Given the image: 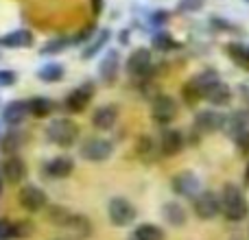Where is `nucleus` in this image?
<instances>
[{
	"instance_id": "obj_36",
	"label": "nucleus",
	"mask_w": 249,
	"mask_h": 240,
	"mask_svg": "<svg viewBox=\"0 0 249 240\" xmlns=\"http://www.w3.org/2000/svg\"><path fill=\"white\" fill-rule=\"evenodd\" d=\"M236 144L243 153H249V131H243L241 136H236Z\"/></svg>"
},
{
	"instance_id": "obj_25",
	"label": "nucleus",
	"mask_w": 249,
	"mask_h": 240,
	"mask_svg": "<svg viewBox=\"0 0 249 240\" xmlns=\"http://www.w3.org/2000/svg\"><path fill=\"white\" fill-rule=\"evenodd\" d=\"M164 229L153 223H142L133 232V240H164Z\"/></svg>"
},
{
	"instance_id": "obj_31",
	"label": "nucleus",
	"mask_w": 249,
	"mask_h": 240,
	"mask_svg": "<svg viewBox=\"0 0 249 240\" xmlns=\"http://www.w3.org/2000/svg\"><path fill=\"white\" fill-rule=\"evenodd\" d=\"M107 39H109V31H103V33H101V37H96L94 42H92V46L88 48V51H83V57H92L94 52H99L101 48H103V44L107 42Z\"/></svg>"
},
{
	"instance_id": "obj_37",
	"label": "nucleus",
	"mask_w": 249,
	"mask_h": 240,
	"mask_svg": "<svg viewBox=\"0 0 249 240\" xmlns=\"http://www.w3.org/2000/svg\"><path fill=\"white\" fill-rule=\"evenodd\" d=\"M245 186L249 188V164H247V171H245Z\"/></svg>"
},
{
	"instance_id": "obj_41",
	"label": "nucleus",
	"mask_w": 249,
	"mask_h": 240,
	"mask_svg": "<svg viewBox=\"0 0 249 240\" xmlns=\"http://www.w3.org/2000/svg\"><path fill=\"white\" fill-rule=\"evenodd\" d=\"M0 137H2V136H0Z\"/></svg>"
},
{
	"instance_id": "obj_28",
	"label": "nucleus",
	"mask_w": 249,
	"mask_h": 240,
	"mask_svg": "<svg viewBox=\"0 0 249 240\" xmlns=\"http://www.w3.org/2000/svg\"><path fill=\"white\" fill-rule=\"evenodd\" d=\"M37 77L42 79L44 83H57V81H61V77H64V68H61L59 64H46L44 68H39Z\"/></svg>"
},
{
	"instance_id": "obj_14",
	"label": "nucleus",
	"mask_w": 249,
	"mask_h": 240,
	"mask_svg": "<svg viewBox=\"0 0 249 240\" xmlns=\"http://www.w3.org/2000/svg\"><path fill=\"white\" fill-rule=\"evenodd\" d=\"M72 171H74V162L68 155H57L51 162L44 164V175L53 177V179H66V177L72 175Z\"/></svg>"
},
{
	"instance_id": "obj_15",
	"label": "nucleus",
	"mask_w": 249,
	"mask_h": 240,
	"mask_svg": "<svg viewBox=\"0 0 249 240\" xmlns=\"http://www.w3.org/2000/svg\"><path fill=\"white\" fill-rule=\"evenodd\" d=\"M136 155H138V159L144 164L155 162V159L162 155L160 142H155L153 136H149V133H142V136L136 140Z\"/></svg>"
},
{
	"instance_id": "obj_9",
	"label": "nucleus",
	"mask_w": 249,
	"mask_h": 240,
	"mask_svg": "<svg viewBox=\"0 0 249 240\" xmlns=\"http://www.w3.org/2000/svg\"><path fill=\"white\" fill-rule=\"evenodd\" d=\"M92 99H94V86H92V83H83V86L74 87V90L66 96L64 105L70 114H79L90 105Z\"/></svg>"
},
{
	"instance_id": "obj_33",
	"label": "nucleus",
	"mask_w": 249,
	"mask_h": 240,
	"mask_svg": "<svg viewBox=\"0 0 249 240\" xmlns=\"http://www.w3.org/2000/svg\"><path fill=\"white\" fill-rule=\"evenodd\" d=\"M18 81V74L13 70H0V87H11Z\"/></svg>"
},
{
	"instance_id": "obj_19",
	"label": "nucleus",
	"mask_w": 249,
	"mask_h": 240,
	"mask_svg": "<svg viewBox=\"0 0 249 240\" xmlns=\"http://www.w3.org/2000/svg\"><path fill=\"white\" fill-rule=\"evenodd\" d=\"M203 99H206L208 103H212L214 107H225V105H230V101H232V90H230L228 83L219 81L212 87H208Z\"/></svg>"
},
{
	"instance_id": "obj_26",
	"label": "nucleus",
	"mask_w": 249,
	"mask_h": 240,
	"mask_svg": "<svg viewBox=\"0 0 249 240\" xmlns=\"http://www.w3.org/2000/svg\"><path fill=\"white\" fill-rule=\"evenodd\" d=\"M22 144H24V133L16 131V129H11V131L2 137V142H0V146H2V151L7 155H16V151H20Z\"/></svg>"
},
{
	"instance_id": "obj_2",
	"label": "nucleus",
	"mask_w": 249,
	"mask_h": 240,
	"mask_svg": "<svg viewBox=\"0 0 249 240\" xmlns=\"http://www.w3.org/2000/svg\"><path fill=\"white\" fill-rule=\"evenodd\" d=\"M46 140L61 149H70L79 140V124L72 118H55L46 129Z\"/></svg>"
},
{
	"instance_id": "obj_7",
	"label": "nucleus",
	"mask_w": 249,
	"mask_h": 240,
	"mask_svg": "<svg viewBox=\"0 0 249 240\" xmlns=\"http://www.w3.org/2000/svg\"><path fill=\"white\" fill-rule=\"evenodd\" d=\"M177 114H179V105L168 94L155 96L153 103H151V118L158 124H171L177 118Z\"/></svg>"
},
{
	"instance_id": "obj_13",
	"label": "nucleus",
	"mask_w": 249,
	"mask_h": 240,
	"mask_svg": "<svg viewBox=\"0 0 249 240\" xmlns=\"http://www.w3.org/2000/svg\"><path fill=\"white\" fill-rule=\"evenodd\" d=\"M0 171H2V177L9 181V184H22L26 177V162L20 157V155H9V157L2 162Z\"/></svg>"
},
{
	"instance_id": "obj_30",
	"label": "nucleus",
	"mask_w": 249,
	"mask_h": 240,
	"mask_svg": "<svg viewBox=\"0 0 249 240\" xmlns=\"http://www.w3.org/2000/svg\"><path fill=\"white\" fill-rule=\"evenodd\" d=\"M16 238V225L9 219H0V240H13Z\"/></svg>"
},
{
	"instance_id": "obj_34",
	"label": "nucleus",
	"mask_w": 249,
	"mask_h": 240,
	"mask_svg": "<svg viewBox=\"0 0 249 240\" xmlns=\"http://www.w3.org/2000/svg\"><path fill=\"white\" fill-rule=\"evenodd\" d=\"M177 44L173 42L171 37H166V35H158L155 37V48H160V51H171V48H175Z\"/></svg>"
},
{
	"instance_id": "obj_3",
	"label": "nucleus",
	"mask_w": 249,
	"mask_h": 240,
	"mask_svg": "<svg viewBox=\"0 0 249 240\" xmlns=\"http://www.w3.org/2000/svg\"><path fill=\"white\" fill-rule=\"evenodd\" d=\"M193 210L197 214V219L212 221L214 216L221 214V194L212 192V190H201L193 199Z\"/></svg>"
},
{
	"instance_id": "obj_5",
	"label": "nucleus",
	"mask_w": 249,
	"mask_h": 240,
	"mask_svg": "<svg viewBox=\"0 0 249 240\" xmlns=\"http://www.w3.org/2000/svg\"><path fill=\"white\" fill-rule=\"evenodd\" d=\"M18 203H20L26 212H31V214H37V212L46 210V207L51 206L46 192H44L39 186H33V184L22 186L20 192H18Z\"/></svg>"
},
{
	"instance_id": "obj_10",
	"label": "nucleus",
	"mask_w": 249,
	"mask_h": 240,
	"mask_svg": "<svg viewBox=\"0 0 249 240\" xmlns=\"http://www.w3.org/2000/svg\"><path fill=\"white\" fill-rule=\"evenodd\" d=\"M153 70V59H151V52L146 48H138L136 52H131L127 61V72L136 79H144L149 77V72Z\"/></svg>"
},
{
	"instance_id": "obj_42",
	"label": "nucleus",
	"mask_w": 249,
	"mask_h": 240,
	"mask_svg": "<svg viewBox=\"0 0 249 240\" xmlns=\"http://www.w3.org/2000/svg\"><path fill=\"white\" fill-rule=\"evenodd\" d=\"M247 2H249V0H247Z\"/></svg>"
},
{
	"instance_id": "obj_21",
	"label": "nucleus",
	"mask_w": 249,
	"mask_h": 240,
	"mask_svg": "<svg viewBox=\"0 0 249 240\" xmlns=\"http://www.w3.org/2000/svg\"><path fill=\"white\" fill-rule=\"evenodd\" d=\"M0 44L7 48H29L33 44V35L26 29H18L13 33H7L4 37H0Z\"/></svg>"
},
{
	"instance_id": "obj_27",
	"label": "nucleus",
	"mask_w": 249,
	"mask_h": 240,
	"mask_svg": "<svg viewBox=\"0 0 249 240\" xmlns=\"http://www.w3.org/2000/svg\"><path fill=\"white\" fill-rule=\"evenodd\" d=\"M68 232L72 234V236L81 238V240L90 238V236H92V223H90V219H88V216L77 214V216H74V221H72V225H70Z\"/></svg>"
},
{
	"instance_id": "obj_32",
	"label": "nucleus",
	"mask_w": 249,
	"mask_h": 240,
	"mask_svg": "<svg viewBox=\"0 0 249 240\" xmlns=\"http://www.w3.org/2000/svg\"><path fill=\"white\" fill-rule=\"evenodd\" d=\"M13 225H16V238H18V240L26 238L31 232H33V227H31V223H29V221H24V219H20V221H13Z\"/></svg>"
},
{
	"instance_id": "obj_20",
	"label": "nucleus",
	"mask_w": 249,
	"mask_h": 240,
	"mask_svg": "<svg viewBox=\"0 0 249 240\" xmlns=\"http://www.w3.org/2000/svg\"><path fill=\"white\" fill-rule=\"evenodd\" d=\"M46 216L48 221H51L55 227H61V229H70V225H72L74 221V212H70L68 207L64 206H48L46 207Z\"/></svg>"
},
{
	"instance_id": "obj_29",
	"label": "nucleus",
	"mask_w": 249,
	"mask_h": 240,
	"mask_svg": "<svg viewBox=\"0 0 249 240\" xmlns=\"http://www.w3.org/2000/svg\"><path fill=\"white\" fill-rule=\"evenodd\" d=\"M228 55L236 61L243 68H249V46H243V44H230L228 46Z\"/></svg>"
},
{
	"instance_id": "obj_38",
	"label": "nucleus",
	"mask_w": 249,
	"mask_h": 240,
	"mask_svg": "<svg viewBox=\"0 0 249 240\" xmlns=\"http://www.w3.org/2000/svg\"><path fill=\"white\" fill-rule=\"evenodd\" d=\"M0 175H2V171H0ZM0 192H2V177H0Z\"/></svg>"
},
{
	"instance_id": "obj_6",
	"label": "nucleus",
	"mask_w": 249,
	"mask_h": 240,
	"mask_svg": "<svg viewBox=\"0 0 249 240\" xmlns=\"http://www.w3.org/2000/svg\"><path fill=\"white\" fill-rule=\"evenodd\" d=\"M136 214L138 212H136V207H133V203L124 197H114L107 206V216H109V221H112V225H116V227H127V225H131L133 221H136Z\"/></svg>"
},
{
	"instance_id": "obj_12",
	"label": "nucleus",
	"mask_w": 249,
	"mask_h": 240,
	"mask_svg": "<svg viewBox=\"0 0 249 240\" xmlns=\"http://www.w3.org/2000/svg\"><path fill=\"white\" fill-rule=\"evenodd\" d=\"M184 149V133L177 129H164L160 136V151L164 157H175Z\"/></svg>"
},
{
	"instance_id": "obj_8",
	"label": "nucleus",
	"mask_w": 249,
	"mask_h": 240,
	"mask_svg": "<svg viewBox=\"0 0 249 240\" xmlns=\"http://www.w3.org/2000/svg\"><path fill=\"white\" fill-rule=\"evenodd\" d=\"M171 186H173V192L184 197V199H195L199 192H201V181H199V177L190 171L177 172V175L173 177Z\"/></svg>"
},
{
	"instance_id": "obj_1",
	"label": "nucleus",
	"mask_w": 249,
	"mask_h": 240,
	"mask_svg": "<svg viewBox=\"0 0 249 240\" xmlns=\"http://www.w3.org/2000/svg\"><path fill=\"white\" fill-rule=\"evenodd\" d=\"M221 214L230 223H241L249 216V201L236 184H225L221 190Z\"/></svg>"
},
{
	"instance_id": "obj_39",
	"label": "nucleus",
	"mask_w": 249,
	"mask_h": 240,
	"mask_svg": "<svg viewBox=\"0 0 249 240\" xmlns=\"http://www.w3.org/2000/svg\"><path fill=\"white\" fill-rule=\"evenodd\" d=\"M232 240H241V238H238V236H234V238H232Z\"/></svg>"
},
{
	"instance_id": "obj_11",
	"label": "nucleus",
	"mask_w": 249,
	"mask_h": 240,
	"mask_svg": "<svg viewBox=\"0 0 249 240\" xmlns=\"http://www.w3.org/2000/svg\"><path fill=\"white\" fill-rule=\"evenodd\" d=\"M225 122H228V118H225L223 114L214 112V109H203V112H199L197 116H195V131L214 133V131H219V129H223Z\"/></svg>"
},
{
	"instance_id": "obj_24",
	"label": "nucleus",
	"mask_w": 249,
	"mask_h": 240,
	"mask_svg": "<svg viewBox=\"0 0 249 240\" xmlns=\"http://www.w3.org/2000/svg\"><path fill=\"white\" fill-rule=\"evenodd\" d=\"M99 72L107 83L116 79V74H118V52L116 51H109L107 55H105V59L101 61Z\"/></svg>"
},
{
	"instance_id": "obj_40",
	"label": "nucleus",
	"mask_w": 249,
	"mask_h": 240,
	"mask_svg": "<svg viewBox=\"0 0 249 240\" xmlns=\"http://www.w3.org/2000/svg\"><path fill=\"white\" fill-rule=\"evenodd\" d=\"M61 240H66V238H61Z\"/></svg>"
},
{
	"instance_id": "obj_17",
	"label": "nucleus",
	"mask_w": 249,
	"mask_h": 240,
	"mask_svg": "<svg viewBox=\"0 0 249 240\" xmlns=\"http://www.w3.org/2000/svg\"><path fill=\"white\" fill-rule=\"evenodd\" d=\"M26 116H31L29 101H11V103L2 109V120L7 124H20L26 120Z\"/></svg>"
},
{
	"instance_id": "obj_23",
	"label": "nucleus",
	"mask_w": 249,
	"mask_h": 240,
	"mask_svg": "<svg viewBox=\"0 0 249 240\" xmlns=\"http://www.w3.org/2000/svg\"><path fill=\"white\" fill-rule=\"evenodd\" d=\"M29 109L33 118H48L53 114V101L46 96H33V99H29Z\"/></svg>"
},
{
	"instance_id": "obj_16",
	"label": "nucleus",
	"mask_w": 249,
	"mask_h": 240,
	"mask_svg": "<svg viewBox=\"0 0 249 240\" xmlns=\"http://www.w3.org/2000/svg\"><path fill=\"white\" fill-rule=\"evenodd\" d=\"M118 120V107L116 105H101L92 116V124L96 131H109Z\"/></svg>"
},
{
	"instance_id": "obj_35",
	"label": "nucleus",
	"mask_w": 249,
	"mask_h": 240,
	"mask_svg": "<svg viewBox=\"0 0 249 240\" xmlns=\"http://www.w3.org/2000/svg\"><path fill=\"white\" fill-rule=\"evenodd\" d=\"M66 39H55V42L46 44V48H42V55H48V52H59L61 48H64Z\"/></svg>"
},
{
	"instance_id": "obj_4",
	"label": "nucleus",
	"mask_w": 249,
	"mask_h": 240,
	"mask_svg": "<svg viewBox=\"0 0 249 240\" xmlns=\"http://www.w3.org/2000/svg\"><path fill=\"white\" fill-rule=\"evenodd\" d=\"M81 157L86 159V162H105V159L112 157L114 153V144L107 140V137H88L86 142L81 144Z\"/></svg>"
},
{
	"instance_id": "obj_18",
	"label": "nucleus",
	"mask_w": 249,
	"mask_h": 240,
	"mask_svg": "<svg viewBox=\"0 0 249 240\" xmlns=\"http://www.w3.org/2000/svg\"><path fill=\"white\" fill-rule=\"evenodd\" d=\"M162 216H164V221H166L171 227H184L186 221H188V212H186V207L181 206V203H177V201L164 203Z\"/></svg>"
},
{
	"instance_id": "obj_22",
	"label": "nucleus",
	"mask_w": 249,
	"mask_h": 240,
	"mask_svg": "<svg viewBox=\"0 0 249 240\" xmlns=\"http://www.w3.org/2000/svg\"><path fill=\"white\" fill-rule=\"evenodd\" d=\"M181 99H184L186 105H197L203 99V87L199 86L197 77H193L190 81H186L181 86Z\"/></svg>"
}]
</instances>
